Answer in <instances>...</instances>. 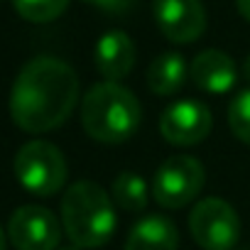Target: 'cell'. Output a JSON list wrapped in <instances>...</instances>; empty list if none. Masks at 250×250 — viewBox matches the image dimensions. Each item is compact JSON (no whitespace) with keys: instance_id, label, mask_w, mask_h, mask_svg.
<instances>
[{"instance_id":"cell-8","label":"cell","mask_w":250,"mask_h":250,"mask_svg":"<svg viewBox=\"0 0 250 250\" xmlns=\"http://www.w3.org/2000/svg\"><path fill=\"white\" fill-rule=\"evenodd\" d=\"M211 125H213V118H211L208 105H204L201 101H194V98L177 101L169 108H165V113L160 115L162 138L177 147L199 145L201 140L208 138Z\"/></svg>"},{"instance_id":"cell-4","label":"cell","mask_w":250,"mask_h":250,"mask_svg":"<svg viewBox=\"0 0 250 250\" xmlns=\"http://www.w3.org/2000/svg\"><path fill=\"white\" fill-rule=\"evenodd\" d=\"M15 177L35 196H54L66 184V160L62 150L47 140H30L25 143L13 162Z\"/></svg>"},{"instance_id":"cell-15","label":"cell","mask_w":250,"mask_h":250,"mask_svg":"<svg viewBox=\"0 0 250 250\" xmlns=\"http://www.w3.org/2000/svg\"><path fill=\"white\" fill-rule=\"evenodd\" d=\"M13 5L22 20L44 25L57 20L69 8V0H13Z\"/></svg>"},{"instance_id":"cell-21","label":"cell","mask_w":250,"mask_h":250,"mask_svg":"<svg viewBox=\"0 0 250 250\" xmlns=\"http://www.w3.org/2000/svg\"><path fill=\"white\" fill-rule=\"evenodd\" d=\"M62 250H83V248H79V245H69V248H62Z\"/></svg>"},{"instance_id":"cell-7","label":"cell","mask_w":250,"mask_h":250,"mask_svg":"<svg viewBox=\"0 0 250 250\" xmlns=\"http://www.w3.org/2000/svg\"><path fill=\"white\" fill-rule=\"evenodd\" d=\"M57 216L44 206H20L8 221V238L18 250H57L62 240Z\"/></svg>"},{"instance_id":"cell-20","label":"cell","mask_w":250,"mask_h":250,"mask_svg":"<svg viewBox=\"0 0 250 250\" xmlns=\"http://www.w3.org/2000/svg\"><path fill=\"white\" fill-rule=\"evenodd\" d=\"M5 245H8V238H5V230H3V226H0V250H5Z\"/></svg>"},{"instance_id":"cell-19","label":"cell","mask_w":250,"mask_h":250,"mask_svg":"<svg viewBox=\"0 0 250 250\" xmlns=\"http://www.w3.org/2000/svg\"><path fill=\"white\" fill-rule=\"evenodd\" d=\"M243 74H245V81H250V54L245 57V64H243Z\"/></svg>"},{"instance_id":"cell-11","label":"cell","mask_w":250,"mask_h":250,"mask_svg":"<svg viewBox=\"0 0 250 250\" xmlns=\"http://www.w3.org/2000/svg\"><path fill=\"white\" fill-rule=\"evenodd\" d=\"M189 76L201 91L221 96V93H228L235 86L238 69H235V62L226 52L204 49L194 57V62L189 66Z\"/></svg>"},{"instance_id":"cell-16","label":"cell","mask_w":250,"mask_h":250,"mask_svg":"<svg viewBox=\"0 0 250 250\" xmlns=\"http://www.w3.org/2000/svg\"><path fill=\"white\" fill-rule=\"evenodd\" d=\"M228 125H230L233 135L240 143L250 145V88L240 91L230 101V105H228Z\"/></svg>"},{"instance_id":"cell-5","label":"cell","mask_w":250,"mask_h":250,"mask_svg":"<svg viewBox=\"0 0 250 250\" xmlns=\"http://www.w3.org/2000/svg\"><path fill=\"white\" fill-rule=\"evenodd\" d=\"M204 182L206 172L196 157L172 155L157 167L150 191L162 208H182L199 196Z\"/></svg>"},{"instance_id":"cell-1","label":"cell","mask_w":250,"mask_h":250,"mask_svg":"<svg viewBox=\"0 0 250 250\" xmlns=\"http://www.w3.org/2000/svg\"><path fill=\"white\" fill-rule=\"evenodd\" d=\"M76 101V71L57 57H35L13 83L10 118L25 133H49L74 113Z\"/></svg>"},{"instance_id":"cell-6","label":"cell","mask_w":250,"mask_h":250,"mask_svg":"<svg viewBox=\"0 0 250 250\" xmlns=\"http://www.w3.org/2000/svg\"><path fill=\"white\" fill-rule=\"evenodd\" d=\"M189 233L204 250H233L240 238V218L228 201L208 196L191 208Z\"/></svg>"},{"instance_id":"cell-17","label":"cell","mask_w":250,"mask_h":250,"mask_svg":"<svg viewBox=\"0 0 250 250\" xmlns=\"http://www.w3.org/2000/svg\"><path fill=\"white\" fill-rule=\"evenodd\" d=\"M83 3H88L108 15H128L135 8L138 0H83Z\"/></svg>"},{"instance_id":"cell-3","label":"cell","mask_w":250,"mask_h":250,"mask_svg":"<svg viewBox=\"0 0 250 250\" xmlns=\"http://www.w3.org/2000/svg\"><path fill=\"white\" fill-rule=\"evenodd\" d=\"M118 226L108 191L96 182H76L62 196V228L79 248H98L110 240Z\"/></svg>"},{"instance_id":"cell-13","label":"cell","mask_w":250,"mask_h":250,"mask_svg":"<svg viewBox=\"0 0 250 250\" xmlns=\"http://www.w3.org/2000/svg\"><path fill=\"white\" fill-rule=\"evenodd\" d=\"M189 66L182 54L162 52L147 69V88L157 96H174L187 81Z\"/></svg>"},{"instance_id":"cell-14","label":"cell","mask_w":250,"mask_h":250,"mask_svg":"<svg viewBox=\"0 0 250 250\" xmlns=\"http://www.w3.org/2000/svg\"><path fill=\"white\" fill-rule=\"evenodd\" d=\"M113 199L123 211L143 213L147 208V201H150V187L140 174L125 169L113 179Z\"/></svg>"},{"instance_id":"cell-9","label":"cell","mask_w":250,"mask_h":250,"mask_svg":"<svg viewBox=\"0 0 250 250\" xmlns=\"http://www.w3.org/2000/svg\"><path fill=\"white\" fill-rule=\"evenodd\" d=\"M152 15L160 32L174 44L196 42L206 30V10L201 0H155Z\"/></svg>"},{"instance_id":"cell-10","label":"cell","mask_w":250,"mask_h":250,"mask_svg":"<svg viewBox=\"0 0 250 250\" xmlns=\"http://www.w3.org/2000/svg\"><path fill=\"white\" fill-rule=\"evenodd\" d=\"M93 64L105 81L125 79L135 66V44L123 30H108L98 37Z\"/></svg>"},{"instance_id":"cell-2","label":"cell","mask_w":250,"mask_h":250,"mask_svg":"<svg viewBox=\"0 0 250 250\" xmlns=\"http://www.w3.org/2000/svg\"><path fill=\"white\" fill-rule=\"evenodd\" d=\"M81 125L98 143H125L140 125V101L118 81L96 83L81 101Z\"/></svg>"},{"instance_id":"cell-18","label":"cell","mask_w":250,"mask_h":250,"mask_svg":"<svg viewBox=\"0 0 250 250\" xmlns=\"http://www.w3.org/2000/svg\"><path fill=\"white\" fill-rule=\"evenodd\" d=\"M235 8H238V13L243 15V20L250 22V0H235Z\"/></svg>"},{"instance_id":"cell-12","label":"cell","mask_w":250,"mask_h":250,"mask_svg":"<svg viewBox=\"0 0 250 250\" xmlns=\"http://www.w3.org/2000/svg\"><path fill=\"white\" fill-rule=\"evenodd\" d=\"M179 233L177 226L160 213L143 216L125 238V250H177Z\"/></svg>"}]
</instances>
